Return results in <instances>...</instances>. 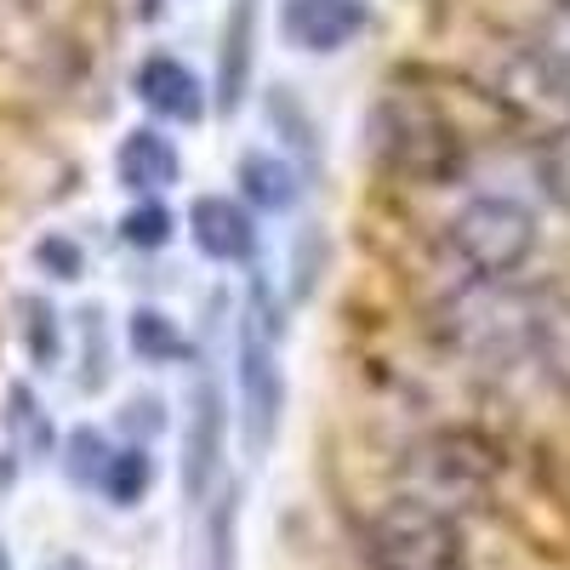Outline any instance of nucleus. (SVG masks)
Masks as SVG:
<instances>
[{
	"label": "nucleus",
	"mask_w": 570,
	"mask_h": 570,
	"mask_svg": "<svg viewBox=\"0 0 570 570\" xmlns=\"http://www.w3.org/2000/svg\"><path fill=\"white\" fill-rule=\"evenodd\" d=\"M542 297H548V285L525 274L456 279L428 308V337L468 371H519V365H531Z\"/></svg>",
	"instance_id": "f257e3e1"
},
{
	"label": "nucleus",
	"mask_w": 570,
	"mask_h": 570,
	"mask_svg": "<svg viewBox=\"0 0 570 570\" xmlns=\"http://www.w3.org/2000/svg\"><path fill=\"white\" fill-rule=\"evenodd\" d=\"M371 160L400 183H456L473 142L451 126V115L422 86H389L365 115Z\"/></svg>",
	"instance_id": "f03ea898"
},
{
	"label": "nucleus",
	"mask_w": 570,
	"mask_h": 570,
	"mask_svg": "<svg viewBox=\"0 0 570 570\" xmlns=\"http://www.w3.org/2000/svg\"><path fill=\"white\" fill-rule=\"evenodd\" d=\"M542 246V212L508 195H468L440 223V257L456 279L525 274Z\"/></svg>",
	"instance_id": "7ed1b4c3"
},
{
	"label": "nucleus",
	"mask_w": 570,
	"mask_h": 570,
	"mask_svg": "<svg viewBox=\"0 0 570 570\" xmlns=\"http://www.w3.org/2000/svg\"><path fill=\"white\" fill-rule=\"evenodd\" d=\"M502 480V456L491 440L468 434V428H440L422 434L416 445H405L400 456V497H416L428 508H440L451 519L480 513L497 497Z\"/></svg>",
	"instance_id": "20e7f679"
},
{
	"label": "nucleus",
	"mask_w": 570,
	"mask_h": 570,
	"mask_svg": "<svg viewBox=\"0 0 570 570\" xmlns=\"http://www.w3.org/2000/svg\"><path fill=\"white\" fill-rule=\"evenodd\" d=\"M371 570H468L462 525L416 497H394L365 519Z\"/></svg>",
	"instance_id": "39448f33"
},
{
	"label": "nucleus",
	"mask_w": 570,
	"mask_h": 570,
	"mask_svg": "<svg viewBox=\"0 0 570 570\" xmlns=\"http://www.w3.org/2000/svg\"><path fill=\"white\" fill-rule=\"evenodd\" d=\"M240 422L246 440L263 451L274 440V422L285 405V383H279V360H274V320L263 314V303L240 320Z\"/></svg>",
	"instance_id": "423d86ee"
},
{
	"label": "nucleus",
	"mask_w": 570,
	"mask_h": 570,
	"mask_svg": "<svg viewBox=\"0 0 570 570\" xmlns=\"http://www.w3.org/2000/svg\"><path fill=\"white\" fill-rule=\"evenodd\" d=\"M365 29V0H279V35L308 58H331Z\"/></svg>",
	"instance_id": "0eeeda50"
},
{
	"label": "nucleus",
	"mask_w": 570,
	"mask_h": 570,
	"mask_svg": "<svg viewBox=\"0 0 570 570\" xmlns=\"http://www.w3.org/2000/svg\"><path fill=\"white\" fill-rule=\"evenodd\" d=\"M223 394L212 383H200L195 394V416H188V440H183V497L188 502H200L217 480V468H223Z\"/></svg>",
	"instance_id": "6e6552de"
},
{
	"label": "nucleus",
	"mask_w": 570,
	"mask_h": 570,
	"mask_svg": "<svg viewBox=\"0 0 570 570\" xmlns=\"http://www.w3.org/2000/svg\"><path fill=\"white\" fill-rule=\"evenodd\" d=\"M131 86H137L142 109H149V115H160V120L195 126V120L206 115V98H200V80H195V69H183V63H177V58H166V52L142 58Z\"/></svg>",
	"instance_id": "1a4fd4ad"
},
{
	"label": "nucleus",
	"mask_w": 570,
	"mask_h": 570,
	"mask_svg": "<svg viewBox=\"0 0 570 570\" xmlns=\"http://www.w3.org/2000/svg\"><path fill=\"white\" fill-rule=\"evenodd\" d=\"M188 228H195V246L212 257V263H246L257 252V228H252V212L228 195H206L188 212Z\"/></svg>",
	"instance_id": "9d476101"
},
{
	"label": "nucleus",
	"mask_w": 570,
	"mask_h": 570,
	"mask_svg": "<svg viewBox=\"0 0 570 570\" xmlns=\"http://www.w3.org/2000/svg\"><path fill=\"white\" fill-rule=\"evenodd\" d=\"M120 183L131 188V195H160L166 183H177V171H183V160H177V142L166 137V131H155V126H137V131H126V142H120Z\"/></svg>",
	"instance_id": "9b49d317"
},
{
	"label": "nucleus",
	"mask_w": 570,
	"mask_h": 570,
	"mask_svg": "<svg viewBox=\"0 0 570 570\" xmlns=\"http://www.w3.org/2000/svg\"><path fill=\"white\" fill-rule=\"evenodd\" d=\"M531 371L548 389L570 394V297L548 292L542 297V320H537V343H531Z\"/></svg>",
	"instance_id": "f8f14e48"
},
{
	"label": "nucleus",
	"mask_w": 570,
	"mask_h": 570,
	"mask_svg": "<svg viewBox=\"0 0 570 570\" xmlns=\"http://www.w3.org/2000/svg\"><path fill=\"white\" fill-rule=\"evenodd\" d=\"M234 177H240V195L257 212H292L303 200V183H297L292 155H240Z\"/></svg>",
	"instance_id": "ddd939ff"
},
{
	"label": "nucleus",
	"mask_w": 570,
	"mask_h": 570,
	"mask_svg": "<svg viewBox=\"0 0 570 570\" xmlns=\"http://www.w3.org/2000/svg\"><path fill=\"white\" fill-rule=\"evenodd\" d=\"M252 40H257V0H234L228 29H223V69H217V104L234 109L252 80Z\"/></svg>",
	"instance_id": "4468645a"
},
{
	"label": "nucleus",
	"mask_w": 570,
	"mask_h": 570,
	"mask_svg": "<svg viewBox=\"0 0 570 570\" xmlns=\"http://www.w3.org/2000/svg\"><path fill=\"white\" fill-rule=\"evenodd\" d=\"M149 485H155V462H149V451H142V445H131V451H115V456H109L98 491H104L115 508H137Z\"/></svg>",
	"instance_id": "2eb2a0df"
},
{
	"label": "nucleus",
	"mask_w": 570,
	"mask_h": 570,
	"mask_svg": "<svg viewBox=\"0 0 570 570\" xmlns=\"http://www.w3.org/2000/svg\"><path fill=\"white\" fill-rule=\"evenodd\" d=\"M131 348L149 360V365H160V360H177L183 354V337H177V325L160 308H137L131 314Z\"/></svg>",
	"instance_id": "dca6fc26"
},
{
	"label": "nucleus",
	"mask_w": 570,
	"mask_h": 570,
	"mask_svg": "<svg viewBox=\"0 0 570 570\" xmlns=\"http://www.w3.org/2000/svg\"><path fill=\"white\" fill-rule=\"evenodd\" d=\"M109 445H104V434H98V428H75V434H69V480L75 485H104V468H109Z\"/></svg>",
	"instance_id": "f3484780"
},
{
	"label": "nucleus",
	"mask_w": 570,
	"mask_h": 570,
	"mask_svg": "<svg viewBox=\"0 0 570 570\" xmlns=\"http://www.w3.org/2000/svg\"><path fill=\"white\" fill-rule=\"evenodd\" d=\"M12 411H7V422H12V434H23V445L35 451V456H46L52 451V422L40 416V405L29 400V389H12V400H7Z\"/></svg>",
	"instance_id": "a211bd4d"
},
{
	"label": "nucleus",
	"mask_w": 570,
	"mask_h": 570,
	"mask_svg": "<svg viewBox=\"0 0 570 570\" xmlns=\"http://www.w3.org/2000/svg\"><path fill=\"white\" fill-rule=\"evenodd\" d=\"M531 40L542 46V52H548L553 63H564V69H570V0H548Z\"/></svg>",
	"instance_id": "6ab92c4d"
},
{
	"label": "nucleus",
	"mask_w": 570,
	"mask_h": 570,
	"mask_svg": "<svg viewBox=\"0 0 570 570\" xmlns=\"http://www.w3.org/2000/svg\"><path fill=\"white\" fill-rule=\"evenodd\" d=\"M268 120H274V131H285V142H297L303 155H314V126H308L303 104H297L285 86H279L274 98H268Z\"/></svg>",
	"instance_id": "aec40b11"
},
{
	"label": "nucleus",
	"mask_w": 570,
	"mask_h": 570,
	"mask_svg": "<svg viewBox=\"0 0 570 570\" xmlns=\"http://www.w3.org/2000/svg\"><path fill=\"white\" fill-rule=\"evenodd\" d=\"M126 240H131V246H142V252H160V246L171 240V212H166L160 200L137 206V212L126 217Z\"/></svg>",
	"instance_id": "412c9836"
},
{
	"label": "nucleus",
	"mask_w": 570,
	"mask_h": 570,
	"mask_svg": "<svg viewBox=\"0 0 570 570\" xmlns=\"http://www.w3.org/2000/svg\"><path fill=\"white\" fill-rule=\"evenodd\" d=\"M29 354L40 360V365H52L58 360V331H52V308H40V303H29Z\"/></svg>",
	"instance_id": "4be33fe9"
},
{
	"label": "nucleus",
	"mask_w": 570,
	"mask_h": 570,
	"mask_svg": "<svg viewBox=\"0 0 570 570\" xmlns=\"http://www.w3.org/2000/svg\"><path fill=\"white\" fill-rule=\"evenodd\" d=\"M40 268H52L58 279H75L80 274V252H75V240H58V234H52V240H40Z\"/></svg>",
	"instance_id": "5701e85b"
},
{
	"label": "nucleus",
	"mask_w": 570,
	"mask_h": 570,
	"mask_svg": "<svg viewBox=\"0 0 570 570\" xmlns=\"http://www.w3.org/2000/svg\"><path fill=\"white\" fill-rule=\"evenodd\" d=\"M160 12H166V0H137V18H142V23L160 18Z\"/></svg>",
	"instance_id": "b1692460"
},
{
	"label": "nucleus",
	"mask_w": 570,
	"mask_h": 570,
	"mask_svg": "<svg viewBox=\"0 0 570 570\" xmlns=\"http://www.w3.org/2000/svg\"><path fill=\"white\" fill-rule=\"evenodd\" d=\"M46 570H91V564H86V559H52Z\"/></svg>",
	"instance_id": "393cba45"
},
{
	"label": "nucleus",
	"mask_w": 570,
	"mask_h": 570,
	"mask_svg": "<svg viewBox=\"0 0 570 570\" xmlns=\"http://www.w3.org/2000/svg\"><path fill=\"white\" fill-rule=\"evenodd\" d=\"M0 570H12V559H7V548H0Z\"/></svg>",
	"instance_id": "a878e982"
}]
</instances>
